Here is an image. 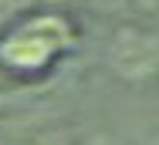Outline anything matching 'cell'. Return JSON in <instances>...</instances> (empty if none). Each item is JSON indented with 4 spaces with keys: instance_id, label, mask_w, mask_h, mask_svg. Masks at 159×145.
I'll return each mask as SVG.
<instances>
[{
    "instance_id": "cell-1",
    "label": "cell",
    "mask_w": 159,
    "mask_h": 145,
    "mask_svg": "<svg viewBox=\"0 0 159 145\" xmlns=\"http://www.w3.org/2000/svg\"><path fill=\"white\" fill-rule=\"evenodd\" d=\"M92 145H115V142H108V138H95Z\"/></svg>"
}]
</instances>
